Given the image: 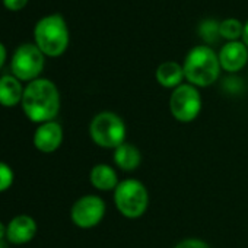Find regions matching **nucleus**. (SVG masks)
<instances>
[{
  "label": "nucleus",
  "instance_id": "nucleus-1",
  "mask_svg": "<svg viewBox=\"0 0 248 248\" xmlns=\"http://www.w3.org/2000/svg\"><path fill=\"white\" fill-rule=\"evenodd\" d=\"M21 105L30 121L38 124L53 121L60 111V92L54 82L38 78L25 86Z\"/></svg>",
  "mask_w": 248,
  "mask_h": 248
},
{
  "label": "nucleus",
  "instance_id": "nucleus-21",
  "mask_svg": "<svg viewBox=\"0 0 248 248\" xmlns=\"http://www.w3.org/2000/svg\"><path fill=\"white\" fill-rule=\"evenodd\" d=\"M5 239H6V225L0 222V248H5Z\"/></svg>",
  "mask_w": 248,
  "mask_h": 248
},
{
  "label": "nucleus",
  "instance_id": "nucleus-8",
  "mask_svg": "<svg viewBox=\"0 0 248 248\" xmlns=\"http://www.w3.org/2000/svg\"><path fill=\"white\" fill-rule=\"evenodd\" d=\"M105 202L99 196L86 194L73 203L70 209V217L78 228L91 229L101 223L105 216Z\"/></svg>",
  "mask_w": 248,
  "mask_h": 248
},
{
  "label": "nucleus",
  "instance_id": "nucleus-13",
  "mask_svg": "<svg viewBox=\"0 0 248 248\" xmlns=\"http://www.w3.org/2000/svg\"><path fill=\"white\" fill-rule=\"evenodd\" d=\"M112 161L121 171L132 172L139 168L142 162V154L135 145L124 142L117 149H114Z\"/></svg>",
  "mask_w": 248,
  "mask_h": 248
},
{
  "label": "nucleus",
  "instance_id": "nucleus-14",
  "mask_svg": "<svg viewBox=\"0 0 248 248\" xmlns=\"http://www.w3.org/2000/svg\"><path fill=\"white\" fill-rule=\"evenodd\" d=\"M89 181L99 191L115 190V187L120 183L117 171L107 164H96L95 167H92L89 172Z\"/></svg>",
  "mask_w": 248,
  "mask_h": 248
},
{
  "label": "nucleus",
  "instance_id": "nucleus-11",
  "mask_svg": "<svg viewBox=\"0 0 248 248\" xmlns=\"http://www.w3.org/2000/svg\"><path fill=\"white\" fill-rule=\"evenodd\" d=\"M219 56L220 67L226 72H238L241 70L248 60V50L244 43L239 41H229L226 43Z\"/></svg>",
  "mask_w": 248,
  "mask_h": 248
},
{
  "label": "nucleus",
  "instance_id": "nucleus-10",
  "mask_svg": "<svg viewBox=\"0 0 248 248\" xmlns=\"http://www.w3.org/2000/svg\"><path fill=\"white\" fill-rule=\"evenodd\" d=\"M37 222L30 215H18L6 225V239L14 245H22L37 235Z\"/></svg>",
  "mask_w": 248,
  "mask_h": 248
},
{
  "label": "nucleus",
  "instance_id": "nucleus-22",
  "mask_svg": "<svg viewBox=\"0 0 248 248\" xmlns=\"http://www.w3.org/2000/svg\"><path fill=\"white\" fill-rule=\"evenodd\" d=\"M6 56H8V53H6V47L0 43V69L3 67V64H5V62H6Z\"/></svg>",
  "mask_w": 248,
  "mask_h": 248
},
{
  "label": "nucleus",
  "instance_id": "nucleus-15",
  "mask_svg": "<svg viewBox=\"0 0 248 248\" xmlns=\"http://www.w3.org/2000/svg\"><path fill=\"white\" fill-rule=\"evenodd\" d=\"M184 78V69L177 62H165L156 69V80L164 88L175 89L181 85Z\"/></svg>",
  "mask_w": 248,
  "mask_h": 248
},
{
  "label": "nucleus",
  "instance_id": "nucleus-5",
  "mask_svg": "<svg viewBox=\"0 0 248 248\" xmlns=\"http://www.w3.org/2000/svg\"><path fill=\"white\" fill-rule=\"evenodd\" d=\"M126 124L112 111L96 114L89 124V136L92 142L104 149H117L126 142Z\"/></svg>",
  "mask_w": 248,
  "mask_h": 248
},
{
  "label": "nucleus",
  "instance_id": "nucleus-20",
  "mask_svg": "<svg viewBox=\"0 0 248 248\" xmlns=\"http://www.w3.org/2000/svg\"><path fill=\"white\" fill-rule=\"evenodd\" d=\"M3 2V6L8 9V11H12V12H18V11H22L27 3L30 0H2Z\"/></svg>",
  "mask_w": 248,
  "mask_h": 248
},
{
  "label": "nucleus",
  "instance_id": "nucleus-4",
  "mask_svg": "<svg viewBox=\"0 0 248 248\" xmlns=\"http://www.w3.org/2000/svg\"><path fill=\"white\" fill-rule=\"evenodd\" d=\"M114 204L127 219H138L145 215L149 206V193L146 186L135 178L118 183L114 190Z\"/></svg>",
  "mask_w": 248,
  "mask_h": 248
},
{
  "label": "nucleus",
  "instance_id": "nucleus-6",
  "mask_svg": "<svg viewBox=\"0 0 248 248\" xmlns=\"http://www.w3.org/2000/svg\"><path fill=\"white\" fill-rule=\"evenodd\" d=\"M44 64L46 56L35 46V43L21 44L11 59L12 75L18 78L21 82L28 83L40 78L41 72L44 70Z\"/></svg>",
  "mask_w": 248,
  "mask_h": 248
},
{
  "label": "nucleus",
  "instance_id": "nucleus-23",
  "mask_svg": "<svg viewBox=\"0 0 248 248\" xmlns=\"http://www.w3.org/2000/svg\"><path fill=\"white\" fill-rule=\"evenodd\" d=\"M242 43L248 47V22L244 25V31H242Z\"/></svg>",
  "mask_w": 248,
  "mask_h": 248
},
{
  "label": "nucleus",
  "instance_id": "nucleus-2",
  "mask_svg": "<svg viewBox=\"0 0 248 248\" xmlns=\"http://www.w3.org/2000/svg\"><path fill=\"white\" fill-rule=\"evenodd\" d=\"M186 79L196 88H206L215 83L220 73L219 56L207 46L191 48L183 64Z\"/></svg>",
  "mask_w": 248,
  "mask_h": 248
},
{
  "label": "nucleus",
  "instance_id": "nucleus-7",
  "mask_svg": "<svg viewBox=\"0 0 248 248\" xmlns=\"http://www.w3.org/2000/svg\"><path fill=\"white\" fill-rule=\"evenodd\" d=\"M170 109L172 117L180 123H191L202 111V96L199 89L191 83L177 86L170 98Z\"/></svg>",
  "mask_w": 248,
  "mask_h": 248
},
{
  "label": "nucleus",
  "instance_id": "nucleus-18",
  "mask_svg": "<svg viewBox=\"0 0 248 248\" xmlns=\"http://www.w3.org/2000/svg\"><path fill=\"white\" fill-rule=\"evenodd\" d=\"M219 25H220V24H217L216 21H212V19L204 21V22L202 24V27H200V34H202V37H203L206 41H209V43L216 41L217 37L220 35V32H219Z\"/></svg>",
  "mask_w": 248,
  "mask_h": 248
},
{
  "label": "nucleus",
  "instance_id": "nucleus-12",
  "mask_svg": "<svg viewBox=\"0 0 248 248\" xmlns=\"http://www.w3.org/2000/svg\"><path fill=\"white\" fill-rule=\"evenodd\" d=\"M22 82L14 75H3L0 78V105L2 107H16L22 102L24 96Z\"/></svg>",
  "mask_w": 248,
  "mask_h": 248
},
{
  "label": "nucleus",
  "instance_id": "nucleus-9",
  "mask_svg": "<svg viewBox=\"0 0 248 248\" xmlns=\"http://www.w3.org/2000/svg\"><path fill=\"white\" fill-rule=\"evenodd\" d=\"M34 146L43 154H53L56 152L63 142V127L56 120L43 123L37 127L34 138Z\"/></svg>",
  "mask_w": 248,
  "mask_h": 248
},
{
  "label": "nucleus",
  "instance_id": "nucleus-17",
  "mask_svg": "<svg viewBox=\"0 0 248 248\" xmlns=\"http://www.w3.org/2000/svg\"><path fill=\"white\" fill-rule=\"evenodd\" d=\"M14 178H15L14 170L6 162L0 161V193H3L12 187Z\"/></svg>",
  "mask_w": 248,
  "mask_h": 248
},
{
  "label": "nucleus",
  "instance_id": "nucleus-16",
  "mask_svg": "<svg viewBox=\"0 0 248 248\" xmlns=\"http://www.w3.org/2000/svg\"><path fill=\"white\" fill-rule=\"evenodd\" d=\"M242 31H244V25L238 19H233V18L225 19L219 25L220 35L229 41H236L238 37H242Z\"/></svg>",
  "mask_w": 248,
  "mask_h": 248
},
{
  "label": "nucleus",
  "instance_id": "nucleus-3",
  "mask_svg": "<svg viewBox=\"0 0 248 248\" xmlns=\"http://www.w3.org/2000/svg\"><path fill=\"white\" fill-rule=\"evenodd\" d=\"M34 40L44 56H62L69 46V30L64 18L59 14L41 18L34 28Z\"/></svg>",
  "mask_w": 248,
  "mask_h": 248
},
{
  "label": "nucleus",
  "instance_id": "nucleus-19",
  "mask_svg": "<svg viewBox=\"0 0 248 248\" xmlns=\"http://www.w3.org/2000/svg\"><path fill=\"white\" fill-rule=\"evenodd\" d=\"M174 248H210L204 241L197 239V238H187L180 241Z\"/></svg>",
  "mask_w": 248,
  "mask_h": 248
}]
</instances>
